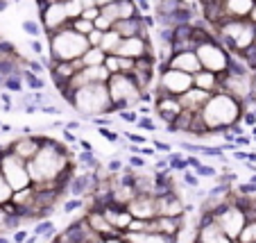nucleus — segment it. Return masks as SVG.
<instances>
[{"label":"nucleus","mask_w":256,"mask_h":243,"mask_svg":"<svg viewBox=\"0 0 256 243\" xmlns=\"http://www.w3.org/2000/svg\"><path fill=\"white\" fill-rule=\"evenodd\" d=\"M138 3H140V10H143V12H150L152 10V5H150V0H138Z\"/></svg>","instance_id":"3c124183"},{"label":"nucleus","mask_w":256,"mask_h":243,"mask_svg":"<svg viewBox=\"0 0 256 243\" xmlns=\"http://www.w3.org/2000/svg\"><path fill=\"white\" fill-rule=\"evenodd\" d=\"M7 220H10V214H7L5 209V204H0V227H5Z\"/></svg>","instance_id":"c03bdc74"},{"label":"nucleus","mask_w":256,"mask_h":243,"mask_svg":"<svg viewBox=\"0 0 256 243\" xmlns=\"http://www.w3.org/2000/svg\"><path fill=\"white\" fill-rule=\"evenodd\" d=\"M156 204H159V216L182 218L186 211V202L177 195V191H166V193L156 195Z\"/></svg>","instance_id":"dca6fc26"},{"label":"nucleus","mask_w":256,"mask_h":243,"mask_svg":"<svg viewBox=\"0 0 256 243\" xmlns=\"http://www.w3.org/2000/svg\"><path fill=\"white\" fill-rule=\"evenodd\" d=\"M154 109H156V116L164 121L166 127H172V123L179 118V114L184 112L182 100L177 96H168V93H159V98L154 102Z\"/></svg>","instance_id":"ddd939ff"},{"label":"nucleus","mask_w":256,"mask_h":243,"mask_svg":"<svg viewBox=\"0 0 256 243\" xmlns=\"http://www.w3.org/2000/svg\"><path fill=\"white\" fill-rule=\"evenodd\" d=\"M64 3H66V12H68V19L70 21H75V19L82 16V12H84L82 0H64Z\"/></svg>","instance_id":"cd10ccee"},{"label":"nucleus","mask_w":256,"mask_h":243,"mask_svg":"<svg viewBox=\"0 0 256 243\" xmlns=\"http://www.w3.org/2000/svg\"><path fill=\"white\" fill-rule=\"evenodd\" d=\"M152 146L156 148V150H161V152H172V146L170 143H164V141H154Z\"/></svg>","instance_id":"a18cd8bd"},{"label":"nucleus","mask_w":256,"mask_h":243,"mask_svg":"<svg viewBox=\"0 0 256 243\" xmlns=\"http://www.w3.org/2000/svg\"><path fill=\"white\" fill-rule=\"evenodd\" d=\"M198 243H236L220 225L213 220V216H204V223H200Z\"/></svg>","instance_id":"2eb2a0df"},{"label":"nucleus","mask_w":256,"mask_h":243,"mask_svg":"<svg viewBox=\"0 0 256 243\" xmlns=\"http://www.w3.org/2000/svg\"><path fill=\"white\" fill-rule=\"evenodd\" d=\"M122 241L127 243H174V236L161 232H152V229H143V232H122Z\"/></svg>","instance_id":"412c9836"},{"label":"nucleus","mask_w":256,"mask_h":243,"mask_svg":"<svg viewBox=\"0 0 256 243\" xmlns=\"http://www.w3.org/2000/svg\"><path fill=\"white\" fill-rule=\"evenodd\" d=\"M120 41H122V37L116 32V30H106L104 32V37H102V44H100V48L104 50L106 55H114L118 50V46H120Z\"/></svg>","instance_id":"393cba45"},{"label":"nucleus","mask_w":256,"mask_h":243,"mask_svg":"<svg viewBox=\"0 0 256 243\" xmlns=\"http://www.w3.org/2000/svg\"><path fill=\"white\" fill-rule=\"evenodd\" d=\"M236 243H256V218L254 220H247L245 229L240 232Z\"/></svg>","instance_id":"a878e982"},{"label":"nucleus","mask_w":256,"mask_h":243,"mask_svg":"<svg viewBox=\"0 0 256 243\" xmlns=\"http://www.w3.org/2000/svg\"><path fill=\"white\" fill-rule=\"evenodd\" d=\"M0 243H10V238H5V236H0Z\"/></svg>","instance_id":"6e6d98bb"},{"label":"nucleus","mask_w":256,"mask_h":243,"mask_svg":"<svg viewBox=\"0 0 256 243\" xmlns=\"http://www.w3.org/2000/svg\"><path fill=\"white\" fill-rule=\"evenodd\" d=\"M23 30L30 34V37H32V39H36V37L41 34L39 23H34V21H25V23H23Z\"/></svg>","instance_id":"473e14b6"},{"label":"nucleus","mask_w":256,"mask_h":243,"mask_svg":"<svg viewBox=\"0 0 256 243\" xmlns=\"http://www.w3.org/2000/svg\"><path fill=\"white\" fill-rule=\"evenodd\" d=\"M102 14V10H100V7H86V10H84L82 12V19H88V21H96L98 19V16H100Z\"/></svg>","instance_id":"58836bf2"},{"label":"nucleus","mask_w":256,"mask_h":243,"mask_svg":"<svg viewBox=\"0 0 256 243\" xmlns=\"http://www.w3.org/2000/svg\"><path fill=\"white\" fill-rule=\"evenodd\" d=\"M168 66L179 68V71H186V73H190V75L202 71V64H200V57L195 50H179V53H174Z\"/></svg>","instance_id":"6ab92c4d"},{"label":"nucleus","mask_w":256,"mask_h":243,"mask_svg":"<svg viewBox=\"0 0 256 243\" xmlns=\"http://www.w3.org/2000/svg\"><path fill=\"white\" fill-rule=\"evenodd\" d=\"M41 143H44V139L32 136V134H25V136H20L14 146H12V152H14V155H18L20 159L30 161L34 155H36V152L41 150Z\"/></svg>","instance_id":"aec40b11"},{"label":"nucleus","mask_w":256,"mask_h":243,"mask_svg":"<svg viewBox=\"0 0 256 243\" xmlns=\"http://www.w3.org/2000/svg\"><path fill=\"white\" fill-rule=\"evenodd\" d=\"M138 125H140V127H148V130H156V125H154V123H152L148 116H145V118H138Z\"/></svg>","instance_id":"de8ad7c7"},{"label":"nucleus","mask_w":256,"mask_h":243,"mask_svg":"<svg viewBox=\"0 0 256 243\" xmlns=\"http://www.w3.org/2000/svg\"><path fill=\"white\" fill-rule=\"evenodd\" d=\"M112 3H116V0H96L98 7H104V5H112Z\"/></svg>","instance_id":"603ef678"},{"label":"nucleus","mask_w":256,"mask_h":243,"mask_svg":"<svg viewBox=\"0 0 256 243\" xmlns=\"http://www.w3.org/2000/svg\"><path fill=\"white\" fill-rule=\"evenodd\" d=\"M114 109H132L145 100V91L138 87L132 73H114L106 82Z\"/></svg>","instance_id":"423d86ee"},{"label":"nucleus","mask_w":256,"mask_h":243,"mask_svg":"<svg viewBox=\"0 0 256 243\" xmlns=\"http://www.w3.org/2000/svg\"><path fill=\"white\" fill-rule=\"evenodd\" d=\"M156 84H159V93H168V96H177V98L195 87L193 75L186 73V71H179V68H172V66L161 71Z\"/></svg>","instance_id":"9d476101"},{"label":"nucleus","mask_w":256,"mask_h":243,"mask_svg":"<svg viewBox=\"0 0 256 243\" xmlns=\"http://www.w3.org/2000/svg\"><path fill=\"white\" fill-rule=\"evenodd\" d=\"M256 25L250 19H224L218 23V41L229 55H240L254 46Z\"/></svg>","instance_id":"20e7f679"},{"label":"nucleus","mask_w":256,"mask_h":243,"mask_svg":"<svg viewBox=\"0 0 256 243\" xmlns=\"http://www.w3.org/2000/svg\"><path fill=\"white\" fill-rule=\"evenodd\" d=\"M93 23H96V28H98V30H102V32H106V30H112V28H114L112 21L106 19V16H102V14L98 16V19L93 21Z\"/></svg>","instance_id":"c9c22d12"},{"label":"nucleus","mask_w":256,"mask_h":243,"mask_svg":"<svg viewBox=\"0 0 256 243\" xmlns=\"http://www.w3.org/2000/svg\"><path fill=\"white\" fill-rule=\"evenodd\" d=\"M195 53H198L202 68L213 71V73H218V75L227 73L229 66H232V55H229L227 48H224L220 41H216V39H208V41L198 44Z\"/></svg>","instance_id":"0eeeda50"},{"label":"nucleus","mask_w":256,"mask_h":243,"mask_svg":"<svg viewBox=\"0 0 256 243\" xmlns=\"http://www.w3.org/2000/svg\"><path fill=\"white\" fill-rule=\"evenodd\" d=\"M0 173L5 175V180L10 182V186L14 191H23L28 186H32V175H30L28 161L20 159L12 150H5L0 155Z\"/></svg>","instance_id":"6e6552de"},{"label":"nucleus","mask_w":256,"mask_h":243,"mask_svg":"<svg viewBox=\"0 0 256 243\" xmlns=\"http://www.w3.org/2000/svg\"><path fill=\"white\" fill-rule=\"evenodd\" d=\"M86 37H88V44H91V46H100V44H102V37H104V32L96 28L93 32H88Z\"/></svg>","instance_id":"4c0bfd02"},{"label":"nucleus","mask_w":256,"mask_h":243,"mask_svg":"<svg viewBox=\"0 0 256 243\" xmlns=\"http://www.w3.org/2000/svg\"><path fill=\"white\" fill-rule=\"evenodd\" d=\"M193 170H195V175L198 177H216V173H218V170L208 164H198Z\"/></svg>","instance_id":"2f4dec72"},{"label":"nucleus","mask_w":256,"mask_h":243,"mask_svg":"<svg viewBox=\"0 0 256 243\" xmlns=\"http://www.w3.org/2000/svg\"><path fill=\"white\" fill-rule=\"evenodd\" d=\"M256 0H222V10L227 19H250Z\"/></svg>","instance_id":"4be33fe9"},{"label":"nucleus","mask_w":256,"mask_h":243,"mask_svg":"<svg viewBox=\"0 0 256 243\" xmlns=\"http://www.w3.org/2000/svg\"><path fill=\"white\" fill-rule=\"evenodd\" d=\"M114 55L120 57H130V59H140V57H154L150 50V44L145 39V34H134V37H125L118 46V50Z\"/></svg>","instance_id":"4468645a"},{"label":"nucleus","mask_w":256,"mask_h":243,"mask_svg":"<svg viewBox=\"0 0 256 243\" xmlns=\"http://www.w3.org/2000/svg\"><path fill=\"white\" fill-rule=\"evenodd\" d=\"M200 118H202L204 130H227V127H234L242 118V102L224 91H216L211 93V98L202 107Z\"/></svg>","instance_id":"f03ea898"},{"label":"nucleus","mask_w":256,"mask_h":243,"mask_svg":"<svg viewBox=\"0 0 256 243\" xmlns=\"http://www.w3.org/2000/svg\"><path fill=\"white\" fill-rule=\"evenodd\" d=\"M98 132H100V136H102V139H106V141H112V143H116L118 139H120V136H118L116 132H114V130H109V127H106V125H102Z\"/></svg>","instance_id":"f704fd0d"},{"label":"nucleus","mask_w":256,"mask_h":243,"mask_svg":"<svg viewBox=\"0 0 256 243\" xmlns=\"http://www.w3.org/2000/svg\"><path fill=\"white\" fill-rule=\"evenodd\" d=\"M25 238H28V232H25V229H20V232L14 234V243H25Z\"/></svg>","instance_id":"8fccbe9b"},{"label":"nucleus","mask_w":256,"mask_h":243,"mask_svg":"<svg viewBox=\"0 0 256 243\" xmlns=\"http://www.w3.org/2000/svg\"><path fill=\"white\" fill-rule=\"evenodd\" d=\"M127 209H130V214L134 218H140V220H152L159 216V204H156L154 193H136L127 202Z\"/></svg>","instance_id":"f8f14e48"},{"label":"nucleus","mask_w":256,"mask_h":243,"mask_svg":"<svg viewBox=\"0 0 256 243\" xmlns=\"http://www.w3.org/2000/svg\"><path fill=\"white\" fill-rule=\"evenodd\" d=\"M127 164H130L132 168H145V159H140V157H130Z\"/></svg>","instance_id":"79ce46f5"},{"label":"nucleus","mask_w":256,"mask_h":243,"mask_svg":"<svg viewBox=\"0 0 256 243\" xmlns=\"http://www.w3.org/2000/svg\"><path fill=\"white\" fill-rule=\"evenodd\" d=\"M118 114H120V118L127 123H138V114H136L134 109H118Z\"/></svg>","instance_id":"e433bc0d"},{"label":"nucleus","mask_w":256,"mask_h":243,"mask_svg":"<svg viewBox=\"0 0 256 243\" xmlns=\"http://www.w3.org/2000/svg\"><path fill=\"white\" fill-rule=\"evenodd\" d=\"M104 66L109 68V73H120V57L118 55H106V59H104Z\"/></svg>","instance_id":"7c9ffc66"},{"label":"nucleus","mask_w":256,"mask_h":243,"mask_svg":"<svg viewBox=\"0 0 256 243\" xmlns=\"http://www.w3.org/2000/svg\"><path fill=\"white\" fill-rule=\"evenodd\" d=\"M254 44H256V39H254Z\"/></svg>","instance_id":"13d9d810"},{"label":"nucleus","mask_w":256,"mask_h":243,"mask_svg":"<svg viewBox=\"0 0 256 243\" xmlns=\"http://www.w3.org/2000/svg\"><path fill=\"white\" fill-rule=\"evenodd\" d=\"M50 37V57L52 62H75L80 59L88 48V37L72 28V25H66V28L57 30V32L48 34Z\"/></svg>","instance_id":"39448f33"},{"label":"nucleus","mask_w":256,"mask_h":243,"mask_svg":"<svg viewBox=\"0 0 256 243\" xmlns=\"http://www.w3.org/2000/svg\"><path fill=\"white\" fill-rule=\"evenodd\" d=\"M39 7H41V23H44L48 34L70 25V19H68L66 3H64V0H44V3H39Z\"/></svg>","instance_id":"9b49d317"},{"label":"nucleus","mask_w":256,"mask_h":243,"mask_svg":"<svg viewBox=\"0 0 256 243\" xmlns=\"http://www.w3.org/2000/svg\"><path fill=\"white\" fill-rule=\"evenodd\" d=\"M32 186L39 191H54V184L68 180L70 157L62 143H54L52 139H44L41 150L28 161Z\"/></svg>","instance_id":"f257e3e1"},{"label":"nucleus","mask_w":256,"mask_h":243,"mask_svg":"<svg viewBox=\"0 0 256 243\" xmlns=\"http://www.w3.org/2000/svg\"><path fill=\"white\" fill-rule=\"evenodd\" d=\"M82 204H84V198H78V195H72L70 200H66V204L62 207V211H64V214H70V211L82 209Z\"/></svg>","instance_id":"c756f323"},{"label":"nucleus","mask_w":256,"mask_h":243,"mask_svg":"<svg viewBox=\"0 0 256 243\" xmlns=\"http://www.w3.org/2000/svg\"><path fill=\"white\" fill-rule=\"evenodd\" d=\"M127 139H130V141H134V143H138V146H145V143H148V139H145V136H140V134H127Z\"/></svg>","instance_id":"49530a36"},{"label":"nucleus","mask_w":256,"mask_h":243,"mask_svg":"<svg viewBox=\"0 0 256 243\" xmlns=\"http://www.w3.org/2000/svg\"><path fill=\"white\" fill-rule=\"evenodd\" d=\"M193 82H195V87L204 89V91H208V93L220 91V78H218V73L206 71V68H202V71H198V73L193 75Z\"/></svg>","instance_id":"5701e85b"},{"label":"nucleus","mask_w":256,"mask_h":243,"mask_svg":"<svg viewBox=\"0 0 256 243\" xmlns=\"http://www.w3.org/2000/svg\"><path fill=\"white\" fill-rule=\"evenodd\" d=\"M70 107L78 114L88 118H98L102 114L114 112V102L109 96V87L106 82H96V84H84L80 89H72L68 96H64Z\"/></svg>","instance_id":"7ed1b4c3"},{"label":"nucleus","mask_w":256,"mask_h":243,"mask_svg":"<svg viewBox=\"0 0 256 243\" xmlns=\"http://www.w3.org/2000/svg\"><path fill=\"white\" fill-rule=\"evenodd\" d=\"M25 82L30 89H44V80L36 78V73H25Z\"/></svg>","instance_id":"72a5a7b5"},{"label":"nucleus","mask_w":256,"mask_h":243,"mask_svg":"<svg viewBox=\"0 0 256 243\" xmlns=\"http://www.w3.org/2000/svg\"><path fill=\"white\" fill-rule=\"evenodd\" d=\"M30 48H32L36 55H41V53H44V46H41V41H36V39H32V41H30Z\"/></svg>","instance_id":"09e8293b"},{"label":"nucleus","mask_w":256,"mask_h":243,"mask_svg":"<svg viewBox=\"0 0 256 243\" xmlns=\"http://www.w3.org/2000/svg\"><path fill=\"white\" fill-rule=\"evenodd\" d=\"M80 59H82V66H102L106 59V53L100 48V46H91Z\"/></svg>","instance_id":"b1692460"},{"label":"nucleus","mask_w":256,"mask_h":243,"mask_svg":"<svg viewBox=\"0 0 256 243\" xmlns=\"http://www.w3.org/2000/svg\"><path fill=\"white\" fill-rule=\"evenodd\" d=\"M208 98H211V93H208V91H204V89H200V87H193V89H188L186 93H182V96H179V100H182L184 112L200 114V112H202V107L206 105Z\"/></svg>","instance_id":"a211bd4d"},{"label":"nucleus","mask_w":256,"mask_h":243,"mask_svg":"<svg viewBox=\"0 0 256 243\" xmlns=\"http://www.w3.org/2000/svg\"><path fill=\"white\" fill-rule=\"evenodd\" d=\"M57 243H59V241H57Z\"/></svg>","instance_id":"bf43d9fd"},{"label":"nucleus","mask_w":256,"mask_h":243,"mask_svg":"<svg viewBox=\"0 0 256 243\" xmlns=\"http://www.w3.org/2000/svg\"><path fill=\"white\" fill-rule=\"evenodd\" d=\"M100 10H102V16H106L112 23H118V21L138 16V10H136L134 0H116V3L104 5V7H100Z\"/></svg>","instance_id":"f3484780"},{"label":"nucleus","mask_w":256,"mask_h":243,"mask_svg":"<svg viewBox=\"0 0 256 243\" xmlns=\"http://www.w3.org/2000/svg\"><path fill=\"white\" fill-rule=\"evenodd\" d=\"M39 3H44V0H39Z\"/></svg>","instance_id":"4d7b16f0"},{"label":"nucleus","mask_w":256,"mask_h":243,"mask_svg":"<svg viewBox=\"0 0 256 243\" xmlns=\"http://www.w3.org/2000/svg\"><path fill=\"white\" fill-rule=\"evenodd\" d=\"M211 216H213V220H216V223L234 238V241H238L240 232L245 229L247 220H250L247 218V211L242 209L240 204H234V202H227L224 207H220V209Z\"/></svg>","instance_id":"1a4fd4ad"},{"label":"nucleus","mask_w":256,"mask_h":243,"mask_svg":"<svg viewBox=\"0 0 256 243\" xmlns=\"http://www.w3.org/2000/svg\"><path fill=\"white\" fill-rule=\"evenodd\" d=\"M82 5H84V10L86 7H96V0H82Z\"/></svg>","instance_id":"864d4df0"},{"label":"nucleus","mask_w":256,"mask_h":243,"mask_svg":"<svg viewBox=\"0 0 256 243\" xmlns=\"http://www.w3.org/2000/svg\"><path fill=\"white\" fill-rule=\"evenodd\" d=\"M245 125H250V127H254L256 125V114L254 112H242V118H240Z\"/></svg>","instance_id":"a19ab883"},{"label":"nucleus","mask_w":256,"mask_h":243,"mask_svg":"<svg viewBox=\"0 0 256 243\" xmlns=\"http://www.w3.org/2000/svg\"><path fill=\"white\" fill-rule=\"evenodd\" d=\"M106 168H109V173H112V175H116V173H120V170H122V161L120 159H109Z\"/></svg>","instance_id":"ea45409f"},{"label":"nucleus","mask_w":256,"mask_h":243,"mask_svg":"<svg viewBox=\"0 0 256 243\" xmlns=\"http://www.w3.org/2000/svg\"><path fill=\"white\" fill-rule=\"evenodd\" d=\"M182 177H184V182L188 186H198V175H190L188 170H184V173H182Z\"/></svg>","instance_id":"37998d69"},{"label":"nucleus","mask_w":256,"mask_h":243,"mask_svg":"<svg viewBox=\"0 0 256 243\" xmlns=\"http://www.w3.org/2000/svg\"><path fill=\"white\" fill-rule=\"evenodd\" d=\"M250 21L256 25V3H254V10H252V14H250Z\"/></svg>","instance_id":"5fc2aeb1"},{"label":"nucleus","mask_w":256,"mask_h":243,"mask_svg":"<svg viewBox=\"0 0 256 243\" xmlns=\"http://www.w3.org/2000/svg\"><path fill=\"white\" fill-rule=\"evenodd\" d=\"M12 198H14V189H12L10 182L5 180V175L0 173V204L12 202Z\"/></svg>","instance_id":"bb28decb"},{"label":"nucleus","mask_w":256,"mask_h":243,"mask_svg":"<svg viewBox=\"0 0 256 243\" xmlns=\"http://www.w3.org/2000/svg\"><path fill=\"white\" fill-rule=\"evenodd\" d=\"M70 25L78 30V32H82V34H88V32H93V30H96V23H93V21H88V19H82V16H80V19H75V21H70Z\"/></svg>","instance_id":"c85d7f7f"}]
</instances>
